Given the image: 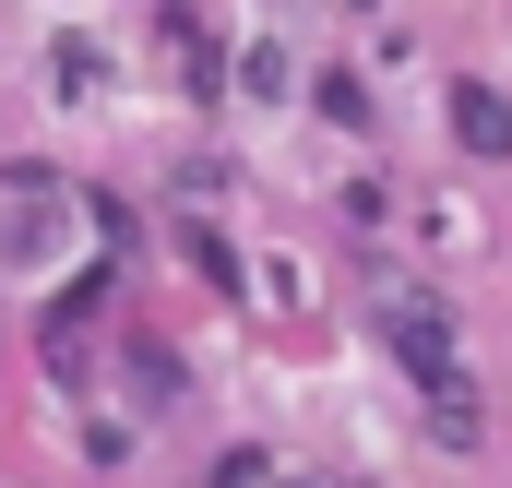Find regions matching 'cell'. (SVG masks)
Segmentation results:
<instances>
[{
	"mask_svg": "<svg viewBox=\"0 0 512 488\" xmlns=\"http://www.w3.org/2000/svg\"><path fill=\"white\" fill-rule=\"evenodd\" d=\"M453 131H465L477 155H512V108L489 96V84H465V108H453Z\"/></svg>",
	"mask_w": 512,
	"mask_h": 488,
	"instance_id": "obj_1",
	"label": "cell"
}]
</instances>
